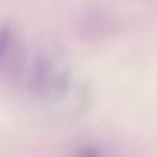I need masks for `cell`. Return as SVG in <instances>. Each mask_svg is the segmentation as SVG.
<instances>
[{
    "label": "cell",
    "instance_id": "cell-1",
    "mask_svg": "<svg viewBox=\"0 0 157 157\" xmlns=\"http://www.w3.org/2000/svg\"><path fill=\"white\" fill-rule=\"evenodd\" d=\"M68 83V77L55 63L50 61H39L29 78V87L40 97H52L62 92Z\"/></svg>",
    "mask_w": 157,
    "mask_h": 157
},
{
    "label": "cell",
    "instance_id": "cell-2",
    "mask_svg": "<svg viewBox=\"0 0 157 157\" xmlns=\"http://www.w3.org/2000/svg\"><path fill=\"white\" fill-rule=\"evenodd\" d=\"M15 51V35L10 28L0 29V66L7 65Z\"/></svg>",
    "mask_w": 157,
    "mask_h": 157
}]
</instances>
